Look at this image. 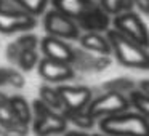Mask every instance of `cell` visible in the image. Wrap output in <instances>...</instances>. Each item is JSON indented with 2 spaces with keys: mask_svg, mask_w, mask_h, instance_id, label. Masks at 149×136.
Masks as SVG:
<instances>
[{
  "mask_svg": "<svg viewBox=\"0 0 149 136\" xmlns=\"http://www.w3.org/2000/svg\"><path fill=\"white\" fill-rule=\"evenodd\" d=\"M106 37L111 43V50L116 55L117 61L127 67L135 69H149V51L143 46L136 45L125 35L114 29H109L106 32Z\"/></svg>",
  "mask_w": 149,
  "mask_h": 136,
  "instance_id": "cell-1",
  "label": "cell"
},
{
  "mask_svg": "<svg viewBox=\"0 0 149 136\" xmlns=\"http://www.w3.org/2000/svg\"><path fill=\"white\" fill-rule=\"evenodd\" d=\"M100 130L107 136H149V123L138 112H122L103 117Z\"/></svg>",
  "mask_w": 149,
  "mask_h": 136,
  "instance_id": "cell-2",
  "label": "cell"
},
{
  "mask_svg": "<svg viewBox=\"0 0 149 136\" xmlns=\"http://www.w3.org/2000/svg\"><path fill=\"white\" fill-rule=\"evenodd\" d=\"M32 112L36 115L34 120V131L37 136H53L63 135L68 128V120L63 112H55L40 99H36L32 104Z\"/></svg>",
  "mask_w": 149,
  "mask_h": 136,
  "instance_id": "cell-3",
  "label": "cell"
},
{
  "mask_svg": "<svg viewBox=\"0 0 149 136\" xmlns=\"http://www.w3.org/2000/svg\"><path fill=\"white\" fill-rule=\"evenodd\" d=\"M37 24L36 18L23 11L8 0H0V32L15 34L34 29Z\"/></svg>",
  "mask_w": 149,
  "mask_h": 136,
  "instance_id": "cell-4",
  "label": "cell"
},
{
  "mask_svg": "<svg viewBox=\"0 0 149 136\" xmlns=\"http://www.w3.org/2000/svg\"><path fill=\"white\" fill-rule=\"evenodd\" d=\"M130 107H132V104H130L128 96L116 93V91H106L104 94L91 99L85 110L96 120L103 119V117L127 112V110H130Z\"/></svg>",
  "mask_w": 149,
  "mask_h": 136,
  "instance_id": "cell-5",
  "label": "cell"
},
{
  "mask_svg": "<svg viewBox=\"0 0 149 136\" xmlns=\"http://www.w3.org/2000/svg\"><path fill=\"white\" fill-rule=\"evenodd\" d=\"M112 26L114 31L125 35L127 39L135 42L136 45L143 46L146 50L149 48V31L136 13L127 11V13L117 15L112 19Z\"/></svg>",
  "mask_w": 149,
  "mask_h": 136,
  "instance_id": "cell-6",
  "label": "cell"
},
{
  "mask_svg": "<svg viewBox=\"0 0 149 136\" xmlns=\"http://www.w3.org/2000/svg\"><path fill=\"white\" fill-rule=\"evenodd\" d=\"M43 27H45L47 34L50 37H55V39L77 40L80 37V29H79L77 23L72 18L66 16L56 10H50L45 15Z\"/></svg>",
  "mask_w": 149,
  "mask_h": 136,
  "instance_id": "cell-7",
  "label": "cell"
},
{
  "mask_svg": "<svg viewBox=\"0 0 149 136\" xmlns=\"http://www.w3.org/2000/svg\"><path fill=\"white\" fill-rule=\"evenodd\" d=\"M58 94L63 103V112H77V110H85L90 101L93 99L91 90L87 87H69L63 85L58 87Z\"/></svg>",
  "mask_w": 149,
  "mask_h": 136,
  "instance_id": "cell-8",
  "label": "cell"
},
{
  "mask_svg": "<svg viewBox=\"0 0 149 136\" xmlns=\"http://www.w3.org/2000/svg\"><path fill=\"white\" fill-rule=\"evenodd\" d=\"M79 29H84L85 32H107L111 24V16L100 7L98 3L91 5L88 10H85L80 16L75 19Z\"/></svg>",
  "mask_w": 149,
  "mask_h": 136,
  "instance_id": "cell-9",
  "label": "cell"
},
{
  "mask_svg": "<svg viewBox=\"0 0 149 136\" xmlns=\"http://www.w3.org/2000/svg\"><path fill=\"white\" fill-rule=\"evenodd\" d=\"M40 77H43L45 80L53 82V83H61V82L71 80L74 77V67L71 64L59 61H53V59L43 58L37 64Z\"/></svg>",
  "mask_w": 149,
  "mask_h": 136,
  "instance_id": "cell-10",
  "label": "cell"
},
{
  "mask_svg": "<svg viewBox=\"0 0 149 136\" xmlns=\"http://www.w3.org/2000/svg\"><path fill=\"white\" fill-rule=\"evenodd\" d=\"M40 46H42V51L45 55V58L53 59V61H59V62H66V64L72 66V61H74V48H71L64 40L47 35L40 40Z\"/></svg>",
  "mask_w": 149,
  "mask_h": 136,
  "instance_id": "cell-11",
  "label": "cell"
},
{
  "mask_svg": "<svg viewBox=\"0 0 149 136\" xmlns=\"http://www.w3.org/2000/svg\"><path fill=\"white\" fill-rule=\"evenodd\" d=\"M79 42H80L82 50H85L88 53H93V55H98V56H109V53L112 51L107 37L100 34V32L80 34Z\"/></svg>",
  "mask_w": 149,
  "mask_h": 136,
  "instance_id": "cell-12",
  "label": "cell"
},
{
  "mask_svg": "<svg viewBox=\"0 0 149 136\" xmlns=\"http://www.w3.org/2000/svg\"><path fill=\"white\" fill-rule=\"evenodd\" d=\"M53 10L66 15V16L77 19L85 10L95 5V0H52Z\"/></svg>",
  "mask_w": 149,
  "mask_h": 136,
  "instance_id": "cell-13",
  "label": "cell"
},
{
  "mask_svg": "<svg viewBox=\"0 0 149 136\" xmlns=\"http://www.w3.org/2000/svg\"><path fill=\"white\" fill-rule=\"evenodd\" d=\"M8 106H10L15 119H16L21 125H26V126L29 125L31 117H32V109H31L29 103H27L23 96L8 98Z\"/></svg>",
  "mask_w": 149,
  "mask_h": 136,
  "instance_id": "cell-14",
  "label": "cell"
},
{
  "mask_svg": "<svg viewBox=\"0 0 149 136\" xmlns=\"http://www.w3.org/2000/svg\"><path fill=\"white\" fill-rule=\"evenodd\" d=\"M39 94H40V101L43 104H47L52 110L63 112V103H61V98H59L56 88L50 87V85H43V87H40Z\"/></svg>",
  "mask_w": 149,
  "mask_h": 136,
  "instance_id": "cell-15",
  "label": "cell"
},
{
  "mask_svg": "<svg viewBox=\"0 0 149 136\" xmlns=\"http://www.w3.org/2000/svg\"><path fill=\"white\" fill-rule=\"evenodd\" d=\"M100 5L109 16H117V15L132 11L133 0H100Z\"/></svg>",
  "mask_w": 149,
  "mask_h": 136,
  "instance_id": "cell-16",
  "label": "cell"
},
{
  "mask_svg": "<svg viewBox=\"0 0 149 136\" xmlns=\"http://www.w3.org/2000/svg\"><path fill=\"white\" fill-rule=\"evenodd\" d=\"M95 61H96V56H93V53H88L82 48L74 50L72 66H75L79 71H84V72L95 71Z\"/></svg>",
  "mask_w": 149,
  "mask_h": 136,
  "instance_id": "cell-17",
  "label": "cell"
},
{
  "mask_svg": "<svg viewBox=\"0 0 149 136\" xmlns=\"http://www.w3.org/2000/svg\"><path fill=\"white\" fill-rule=\"evenodd\" d=\"M63 115H64V119L68 120V122L74 123L75 126H79V128H82V130L93 128V125H95V119L87 112V110H77V112H68V110H64Z\"/></svg>",
  "mask_w": 149,
  "mask_h": 136,
  "instance_id": "cell-18",
  "label": "cell"
},
{
  "mask_svg": "<svg viewBox=\"0 0 149 136\" xmlns=\"http://www.w3.org/2000/svg\"><path fill=\"white\" fill-rule=\"evenodd\" d=\"M128 99H130L132 107H135L136 112L141 114L143 119L149 123V96L143 94L139 90H133L128 94Z\"/></svg>",
  "mask_w": 149,
  "mask_h": 136,
  "instance_id": "cell-19",
  "label": "cell"
},
{
  "mask_svg": "<svg viewBox=\"0 0 149 136\" xmlns=\"http://www.w3.org/2000/svg\"><path fill=\"white\" fill-rule=\"evenodd\" d=\"M18 8H21L23 11L29 13L31 16L36 18L37 15H42L45 11L48 0H11Z\"/></svg>",
  "mask_w": 149,
  "mask_h": 136,
  "instance_id": "cell-20",
  "label": "cell"
},
{
  "mask_svg": "<svg viewBox=\"0 0 149 136\" xmlns=\"http://www.w3.org/2000/svg\"><path fill=\"white\" fill-rule=\"evenodd\" d=\"M2 85H11V87L21 88L24 85V77L15 69L0 67V87Z\"/></svg>",
  "mask_w": 149,
  "mask_h": 136,
  "instance_id": "cell-21",
  "label": "cell"
},
{
  "mask_svg": "<svg viewBox=\"0 0 149 136\" xmlns=\"http://www.w3.org/2000/svg\"><path fill=\"white\" fill-rule=\"evenodd\" d=\"M103 90L116 91V93H120V94L132 93L133 91V82L128 80V78H114V80H109L103 85Z\"/></svg>",
  "mask_w": 149,
  "mask_h": 136,
  "instance_id": "cell-22",
  "label": "cell"
},
{
  "mask_svg": "<svg viewBox=\"0 0 149 136\" xmlns=\"http://www.w3.org/2000/svg\"><path fill=\"white\" fill-rule=\"evenodd\" d=\"M39 61L40 59H39L37 50H24V51H21L16 64L19 66L23 71H31V69H34L37 64H39Z\"/></svg>",
  "mask_w": 149,
  "mask_h": 136,
  "instance_id": "cell-23",
  "label": "cell"
},
{
  "mask_svg": "<svg viewBox=\"0 0 149 136\" xmlns=\"http://www.w3.org/2000/svg\"><path fill=\"white\" fill-rule=\"evenodd\" d=\"M15 43L18 45V48L21 51H24V50H37V46H39V37L34 35V34H23V35H19L15 40Z\"/></svg>",
  "mask_w": 149,
  "mask_h": 136,
  "instance_id": "cell-24",
  "label": "cell"
},
{
  "mask_svg": "<svg viewBox=\"0 0 149 136\" xmlns=\"http://www.w3.org/2000/svg\"><path fill=\"white\" fill-rule=\"evenodd\" d=\"M133 7L138 8L143 15H149V0H133Z\"/></svg>",
  "mask_w": 149,
  "mask_h": 136,
  "instance_id": "cell-25",
  "label": "cell"
},
{
  "mask_svg": "<svg viewBox=\"0 0 149 136\" xmlns=\"http://www.w3.org/2000/svg\"><path fill=\"white\" fill-rule=\"evenodd\" d=\"M139 91H141L143 94H146V96H149V78L148 80H143L141 83H139Z\"/></svg>",
  "mask_w": 149,
  "mask_h": 136,
  "instance_id": "cell-26",
  "label": "cell"
},
{
  "mask_svg": "<svg viewBox=\"0 0 149 136\" xmlns=\"http://www.w3.org/2000/svg\"><path fill=\"white\" fill-rule=\"evenodd\" d=\"M64 136H90V135H87V133H82V131H69V133H66Z\"/></svg>",
  "mask_w": 149,
  "mask_h": 136,
  "instance_id": "cell-27",
  "label": "cell"
},
{
  "mask_svg": "<svg viewBox=\"0 0 149 136\" xmlns=\"http://www.w3.org/2000/svg\"><path fill=\"white\" fill-rule=\"evenodd\" d=\"M3 104H8V98L0 93V106H3Z\"/></svg>",
  "mask_w": 149,
  "mask_h": 136,
  "instance_id": "cell-28",
  "label": "cell"
},
{
  "mask_svg": "<svg viewBox=\"0 0 149 136\" xmlns=\"http://www.w3.org/2000/svg\"><path fill=\"white\" fill-rule=\"evenodd\" d=\"M93 136H107V135H93Z\"/></svg>",
  "mask_w": 149,
  "mask_h": 136,
  "instance_id": "cell-29",
  "label": "cell"
}]
</instances>
